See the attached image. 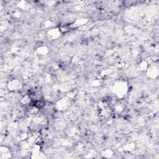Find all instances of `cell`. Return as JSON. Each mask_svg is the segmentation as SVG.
I'll use <instances>...</instances> for the list:
<instances>
[{"mask_svg":"<svg viewBox=\"0 0 159 159\" xmlns=\"http://www.w3.org/2000/svg\"><path fill=\"white\" fill-rule=\"evenodd\" d=\"M115 93L117 96H123L127 91V86L124 82H120L115 86Z\"/></svg>","mask_w":159,"mask_h":159,"instance_id":"6da1fadb","label":"cell"},{"mask_svg":"<svg viewBox=\"0 0 159 159\" xmlns=\"http://www.w3.org/2000/svg\"><path fill=\"white\" fill-rule=\"evenodd\" d=\"M8 88L10 90L16 91L20 90L22 88V85L18 80H13L8 83Z\"/></svg>","mask_w":159,"mask_h":159,"instance_id":"7a4b0ae2","label":"cell"},{"mask_svg":"<svg viewBox=\"0 0 159 159\" xmlns=\"http://www.w3.org/2000/svg\"><path fill=\"white\" fill-rule=\"evenodd\" d=\"M60 30L58 29H54L49 32V36L52 39H56L60 36Z\"/></svg>","mask_w":159,"mask_h":159,"instance_id":"3957f363","label":"cell"}]
</instances>
